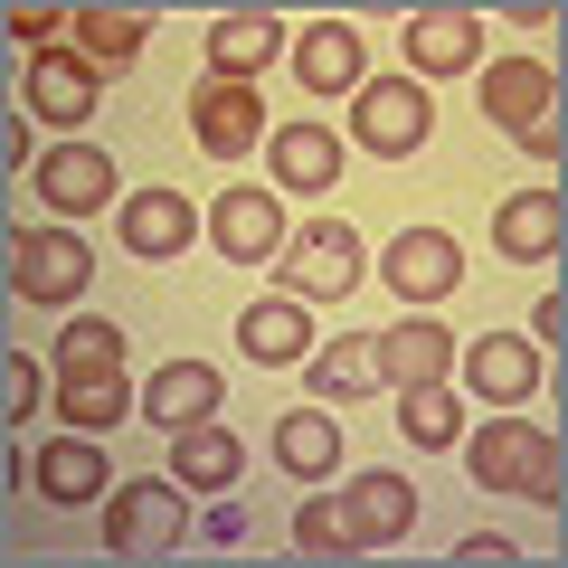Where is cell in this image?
Returning a JSON list of instances; mask_svg holds the SVG:
<instances>
[{"label": "cell", "mask_w": 568, "mask_h": 568, "mask_svg": "<svg viewBox=\"0 0 568 568\" xmlns=\"http://www.w3.org/2000/svg\"><path fill=\"white\" fill-rule=\"evenodd\" d=\"M284 284H294L304 304H342L351 284H361V227H342V219L294 227V246H284Z\"/></svg>", "instance_id": "5"}, {"label": "cell", "mask_w": 568, "mask_h": 568, "mask_svg": "<svg viewBox=\"0 0 568 568\" xmlns=\"http://www.w3.org/2000/svg\"><path fill=\"white\" fill-rule=\"evenodd\" d=\"M455 361H465V379L484 388L493 407H521L530 388H540V361H530V351L511 342V332H484V342H474V351H455Z\"/></svg>", "instance_id": "23"}, {"label": "cell", "mask_w": 568, "mask_h": 568, "mask_svg": "<svg viewBox=\"0 0 568 568\" xmlns=\"http://www.w3.org/2000/svg\"><path fill=\"white\" fill-rule=\"evenodd\" d=\"M142 417L171 426V436H181V426H200V417H219V369H209V361L152 369V379H142Z\"/></svg>", "instance_id": "15"}, {"label": "cell", "mask_w": 568, "mask_h": 568, "mask_svg": "<svg viewBox=\"0 0 568 568\" xmlns=\"http://www.w3.org/2000/svg\"><path fill=\"white\" fill-rule=\"evenodd\" d=\"M484 114L503 123V133H521L530 152H559V77H549L540 58H493L484 67Z\"/></svg>", "instance_id": "3"}, {"label": "cell", "mask_w": 568, "mask_h": 568, "mask_svg": "<svg viewBox=\"0 0 568 568\" xmlns=\"http://www.w3.org/2000/svg\"><path fill=\"white\" fill-rule=\"evenodd\" d=\"M342 511H351V540L361 549H388L417 521V484H407V474H361V484L342 493Z\"/></svg>", "instance_id": "13"}, {"label": "cell", "mask_w": 568, "mask_h": 568, "mask_svg": "<svg viewBox=\"0 0 568 568\" xmlns=\"http://www.w3.org/2000/svg\"><path fill=\"white\" fill-rule=\"evenodd\" d=\"M58 417L85 426V436H104V426L133 417V379H123V369H104V379H58Z\"/></svg>", "instance_id": "28"}, {"label": "cell", "mask_w": 568, "mask_h": 568, "mask_svg": "<svg viewBox=\"0 0 568 568\" xmlns=\"http://www.w3.org/2000/svg\"><path fill=\"white\" fill-rule=\"evenodd\" d=\"M294 540H304L313 559H351V549H361V540H351V511L332 503V493H313V503L294 511Z\"/></svg>", "instance_id": "31"}, {"label": "cell", "mask_w": 568, "mask_h": 568, "mask_svg": "<svg viewBox=\"0 0 568 568\" xmlns=\"http://www.w3.org/2000/svg\"><path fill=\"white\" fill-rule=\"evenodd\" d=\"M95 284V246L77 227H10V294L20 304H77Z\"/></svg>", "instance_id": "2"}, {"label": "cell", "mask_w": 568, "mask_h": 568, "mask_svg": "<svg viewBox=\"0 0 568 568\" xmlns=\"http://www.w3.org/2000/svg\"><path fill=\"white\" fill-rule=\"evenodd\" d=\"M190 133H200V152H246V142L265 133V104H256V85L200 77V95H190Z\"/></svg>", "instance_id": "10"}, {"label": "cell", "mask_w": 568, "mask_h": 568, "mask_svg": "<svg viewBox=\"0 0 568 568\" xmlns=\"http://www.w3.org/2000/svg\"><path fill=\"white\" fill-rule=\"evenodd\" d=\"M181 530H190L181 493L152 484V474L104 493V549H114V559H162V549H181Z\"/></svg>", "instance_id": "4"}, {"label": "cell", "mask_w": 568, "mask_h": 568, "mask_svg": "<svg viewBox=\"0 0 568 568\" xmlns=\"http://www.w3.org/2000/svg\"><path fill=\"white\" fill-rule=\"evenodd\" d=\"M398 436H407L417 455L455 446V436H465V417H455V388H446V379H426V388H398Z\"/></svg>", "instance_id": "29"}, {"label": "cell", "mask_w": 568, "mask_h": 568, "mask_svg": "<svg viewBox=\"0 0 568 568\" xmlns=\"http://www.w3.org/2000/svg\"><path fill=\"white\" fill-rule=\"evenodd\" d=\"M275 58H284V29H275V20H256V10H246V20H219V29H209V67H219L227 85H246L256 67H275Z\"/></svg>", "instance_id": "25"}, {"label": "cell", "mask_w": 568, "mask_h": 568, "mask_svg": "<svg viewBox=\"0 0 568 568\" xmlns=\"http://www.w3.org/2000/svg\"><path fill=\"white\" fill-rule=\"evenodd\" d=\"M313 388H323V398H379V332H342V342L323 351V361H313Z\"/></svg>", "instance_id": "26"}, {"label": "cell", "mask_w": 568, "mask_h": 568, "mask_svg": "<svg viewBox=\"0 0 568 568\" xmlns=\"http://www.w3.org/2000/svg\"><path fill=\"white\" fill-rule=\"evenodd\" d=\"M559 237H568V209H559V190H521V200H503L493 209V246L503 256H559Z\"/></svg>", "instance_id": "17"}, {"label": "cell", "mask_w": 568, "mask_h": 568, "mask_svg": "<svg viewBox=\"0 0 568 568\" xmlns=\"http://www.w3.org/2000/svg\"><path fill=\"white\" fill-rule=\"evenodd\" d=\"M237 351H246V361H265V369L304 361V351H313V313L284 304V294H275V304H246L237 313Z\"/></svg>", "instance_id": "22"}, {"label": "cell", "mask_w": 568, "mask_h": 568, "mask_svg": "<svg viewBox=\"0 0 568 568\" xmlns=\"http://www.w3.org/2000/svg\"><path fill=\"white\" fill-rule=\"evenodd\" d=\"M275 455H284V474H304V484L342 474V436H332V417H323V407H294V417L275 426Z\"/></svg>", "instance_id": "27"}, {"label": "cell", "mask_w": 568, "mask_h": 568, "mask_svg": "<svg viewBox=\"0 0 568 568\" xmlns=\"http://www.w3.org/2000/svg\"><path fill=\"white\" fill-rule=\"evenodd\" d=\"M265 162H275L284 190H332V181H342V133H323V123H284V133H265Z\"/></svg>", "instance_id": "19"}, {"label": "cell", "mask_w": 568, "mask_h": 568, "mask_svg": "<svg viewBox=\"0 0 568 568\" xmlns=\"http://www.w3.org/2000/svg\"><path fill=\"white\" fill-rule=\"evenodd\" d=\"M465 455H474V484H484V493H530V503H559V436H549V426H521V417L503 407V417H493Z\"/></svg>", "instance_id": "1"}, {"label": "cell", "mask_w": 568, "mask_h": 568, "mask_svg": "<svg viewBox=\"0 0 568 568\" xmlns=\"http://www.w3.org/2000/svg\"><path fill=\"white\" fill-rule=\"evenodd\" d=\"M39 200L58 209V219H77V209H104L114 200V162H104L95 142H58L39 162Z\"/></svg>", "instance_id": "12"}, {"label": "cell", "mask_w": 568, "mask_h": 568, "mask_svg": "<svg viewBox=\"0 0 568 568\" xmlns=\"http://www.w3.org/2000/svg\"><path fill=\"white\" fill-rule=\"evenodd\" d=\"M446 361H455V332L446 323H398V332H379V379L388 388H426V379H446Z\"/></svg>", "instance_id": "18"}, {"label": "cell", "mask_w": 568, "mask_h": 568, "mask_svg": "<svg viewBox=\"0 0 568 568\" xmlns=\"http://www.w3.org/2000/svg\"><path fill=\"white\" fill-rule=\"evenodd\" d=\"M95 67L77 58V48H48V58H29V114L39 123H58V133H77L85 114H95Z\"/></svg>", "instance_id": "8"}, {"label": "cell", "mask_w": 568, "mask_h": 568, "mask_svg": "<svg viewBox=\"0 0 568 568\" xmlns=\"http://www.w3.org/2000/svg\"><path fill=\"white\" fill-rule=\"evenodd\" d=\"M237 436H219V417H200V426H181V436H171V474H181L190 493H227L237 484Z\"/></svg>", "instance_id": "24"}, {"label": "cell", "mask_w": 568, "mask_h": 568, "mask_svg": "<svg viewBox=\"0 0 568 568\" xmlns=\"http://www.w3.org/2000/svg\"><path fill=\"white\" fill-rule=\"evenodd\" d=\"M294 77H304L313 95H361V29L351 20H313L304 39H294Z\"/></svg>", "instance_id": "16"}, {"label": "cell", "mask_w": 568, "mask_h": 568, "mask_svg": "<svg viewBox=\"0 0 568 568\" xmlns=\"http://www.w3.org/2000/svg\"><path fill=\"white\" fill-rule=\"evenodd\" d=\"M190 237H200V209L181 190H133V209H123V246L133 256H181Z\"/></svg>", "instance_id": "20"}, {"label": "cell", "mask_w": 568, "mask_h": 568, "mask_svg": "<svg viewBox=\"0 0 568 568\" xmlns=\"http://www.w3.org/2000/svg\"><path fill=\"white\" fill-rule=\"evenodd\" d=\"M379 284H388V294H407V304H446L455 284H465V246H455L446 227H407V237H388Z\"/></svg>", "instance_id": "7"}, {"label": "cell", "mask_w": 568, "mask_h": 568, "mask_svg": "<svg viewBox=\"0 0 568 568\" xmlns=\"http://www.w3.org/2000/svg\"><path fill=\"white\" fill-rule=\"evenodd\" d=\"M142 10H77V29H67V48H77L95 77H133V58H142Z\"/></svg>", "instance_id": "21"}, {"label": "cell", "mask_w": 568, "mask_h": 568, "mask_svg": "<svg viewBox=\"0 0 568 568\" xmlns=\"http://www.w3.org/2000/svg\"><path fill=\"white\" fill-rule=\"evenodd\" d=\"M361 152H379V162H398V152H417L426 133H436V104H426L417 77H369L361 85Z\"/></svg>", "instance_id": "6"}, {"label": "cell", "mask_w": 568, "mask_h": 568, "mask_svg": "<svg viewBox=\"0 0 568 568\" xmlns=\"http://www.w3.org/2000/svg\"><path fill=\"white\" fill-rule=\"evenodd\" d=\"M29 484H39L48 503H104V493H114V474H104V446L77 426V436H58V446L29 455Z\"/></svg>", "instance_id": "9"}, {"label": "cell", "mask_w": 568, "mask_h": 568, "mask_svg": "<svg viewBox=\"0 0 568 568\" xmlns=\"http://www.w3.org/2000/svg\"><path fill=\"white\" fill-rule=\"evenodd\" d=\"M484 58V20L474 10H417L407 20V67L417 77H455V67Z\"/></svg>", "instance_id": "14"}, {"label": "cell", "mask_w": 568, "mask_h": 568, "mask_svg": "<svg viewBox=\"0 0 568 568\" xmlns=\"http://www.w3.org/2000/svg\"><path fill=\"white\" fill-rule=\"evenodd\" d=\"M104 369H123V332L95 323V313L67 323V332H58V379H104Z\"/></svg>", "instance_id": "30"}, {"label": "cell", "mask_w": 568, "mask_h": 568, "mask_svg": "<svg viewBox=\"0 0 568 568\" xmlns=\"http://www.w3.org/2000/svg\"><path fill=\"white\" fill-rule=\"evenodd\" d=\"M209 237H219V256L256 265V256L284 246V209L265 200V190H219V200H209Z\"/></svg>", "instance_id": "11"}, {"label": "cell", "mask_w": 568, "mask_h": 568, "mask_svg": "<svg viewBox=\"0 0 568 568\" xmlns=\"http://www.w3.org/2000/svg\"><path fill=\"white\" fill-rule=\"evenodd\" d=\"M39 361H29V351H10V361H0V417L10 426H29V407H39Z\"/></svg>", "instance_id": "32"}]
</instances>
